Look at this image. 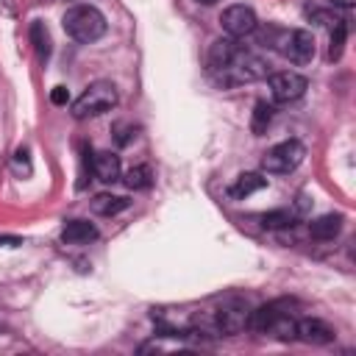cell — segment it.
I'll return each mask as SVG.
<instances>
[{"mask_svg":"<svg viewBox=\"0 0 356 356\" xmlns=\"http://www.w3.org/2000/svg\"><path fill=\"white\" fill-rule=\"evenodd\" d=\"M50 100H53L56 106H67V103H70V92H67L64 86H53V92H50Z\"/></svg>","mask_w":356,"mask_h":356,"instance_id":"cell-24","label":"cell"},{"mask_svg":"<svg viewBox=\"0 0 356 356\" xmlns=\"http://www.w3.org/2000/svg\"><path fill=\"white\" fill-rule=\"evenodd\" d=\"M328 3H334V6H339V8H353L356 0H328Z\"/></svg>","mask_w":356,"mask_h":356,"instance_id":"cell-26","label":"cell"},{"mask_svg":"<svg viewBox=\"0 0 356 356\" xmlns=\"http://www.w3.org/2000/svg\"><path fill=\"white\" fill-rule=\"evenodd\" d=\"M270 122H273V106H270L267 100H259V103L253 106V114H250V131H253L256 136H261V134H267Z\"/></svg>","mask_w":356,"mask_h":356,"instance_id":"cell-18","label":"cell"},{"mask_svg":"<svg viewBox=\"0 0 356 356\" xmlns=\"http://www.w3.org/2000/svg\"><path fill=\"white\" fill-rule=\"evenodd\" d=\"M31 44H33L39 61H47V56H50V33L39 19L31 22Z\"/></svg>","mask_w":356,"mask_h":356,"instance_id":"cell-19","label":"cell"},{"mask_svg":"<svg viewBox=\"0 0 356 356\" xmlns=\"http://www.w3.org/2000/svg\"><path fill=\"white\" fill-rule=\"evenodd\" d=\"M264 75H267V61L261 56L239 47L231 56V61L222 70L214 72V81L222 83V86H239V83H253V81H259Z\"/></svg>","mask_w":356,"mask_h":356,"instance_id":"cell-2","label":"cell"},{"mask_svg":"<svg viewBox=\"0 0 356 356\" xmlns=\"http://www.w3.org/2000/svg\"><path fill=\"white\" fill-rule=\"evenodd\" d=\"M125 186L128 189H134V192H139V189H150L153 186V170L147 167V164H136V167H131L128 172H125Z\"/></svg>","mask_w":356,"mask_h":356,"instance_id":"cell-17","label":"cell"},{"mask_svg":"<svg viewBox=\"0 0 356 356\" xmlns=\"http://www.w3.org/2000/svg\"><path fill=\"white\" fill-rule=\"evenodd\" d=\"M128 197H122V195H108V192H103V195H95L92 197V211L95 214H100V217H114V214H120L122 209H128Z\"/></svg>","mask_w":356,"mask_h":356,"instance_id":"cell-16","label":"cell"},{"mask_svg":"<svg viewBox=\"0 0 356 356\" xmlns=\"http://www.w3.org/2000/svg\"><path fill=\"white\" fill-rule=\"evenodd\" d=\"M0 245H6V248H17V245H22V239H19V236H0Z\"/></svg>","mask_w":356,"mask_h":356,"instance_id":"cell-25","label":"cell"},{"mask_svg":"<svg viewBox=\"0 0 356 356\" xmlns=\"http://www.w3.org/2000/svg\"><path fill=\"white\" fill-rule=\"evenodd\" d=\"M345 39H348V22L345 19H337V25L331 28V47H328V58L331 61H339L342 58Z\"/></svg>","mask_w":356,"mask_h":356,"instance_id":"cell-20","label":"cell"},{"mask_svg":"<svg viewBox=\"0 0 356 356\" xmlns=\"http://www.w3.org/2000/svg\"><path fill=\"white\" fill-rule=\"evenodd\" d=\"M303 156H306V147L298 139H284L261 156V170L273 175H286L303 161Z\"/></svg>","mask_w":356,"mask_h":356,"instance_id":"cell-4","label":"cell"},{"mask_svg":"<svg viewBox=\"0 0 356 356\" xmlns=\"http://www.w3.org/2000/svg\"><path fill=\"white\" fill-rule=\"evenodd\" d=\"M89 167H92L95 178H97V181H103V184H114V181H120V178H122L120 156H117V153H111V150H100V153H95V156H92V161H89Z\"/></svg>","mask_w":356,"mask_h":356,"instance_id":"cell-11","label":"cell"},{"mask_svg":"<svg viewBox=\"0 0 356 356\" xmlns=\"http://www.w3.org/2000/svg\"><path fill=\"white\" fill-rule=\"evenodd\" d=\"M117 106V86L111 81H95L89 83L81 97L72 103V117L75 120H89V117H100L106 111H111Z\"/></svg>","mask_w":356,"mask_h":356,"instance_id":"cell-3","label":"cell"},{"mask_svg":"<svg viewBox=\"0 0 356 356\" xmlns=\"http://www.w3.org/2000/svg\"><path fill=\"white\" fill-rule=\"evenodd\" d=\"M334 328L328 325V323H323V320H317V317H303V320H298L295 323V339H300V342H309V345H328V342H334Z\"/></svg>","mask_w":356,"mask_h":356,"instance_id":"cell-10","label":"cell"},{"mask_svg":"<svg viewBox=\"0 0 356 356\" xmlns=\"http://www.w3.org/2000/svg\"><path fill=\"white\" fill-rule=\"evenodd\" d=\"M284 314H292V300H270V303H264V306H259V309H250V323H248V328L267 334L270 325H273L278 317H284Z\"/></svg>","mask_w":356,"mask_h":356,"instance_id":"cell-9","label":"cell"},{"mask_svg":"<svg viewBox=\"0 0 356 356\" xmlns=\"http://www.w3.org/2000/svg\"><path fill=\"white\" fill-rule=\"evenodd\" d=\"M275 50L292 61V64H309L314 58V36L303 28H295V31H284L275 42Z\"/></svg>","mask_w":356,"mask_h":356,"instance_id":"cell-5","label":"cell"},{"mask_svg":"<svg viewBox=\"0 0 356 356\" xmlns=\"http://www.w3.org/2000/svg\"><path fill=\"white\" fill-rule=\"evenodd\" d=\"M239 47H242V44H239L236 39H231V36L217 39V42L209 47V72L214 75L217 70H222V67L231 61V56H234Z\"/></svg>","mask_w":356,"mask_h":356,"instance_id":"cell-13","label":"cell"},{"mask_svg":"<svg viewBox=\"0 0 356 356\" xmlns=\"http://www.w3.org/2000/svg\"><path fill=\"white\" fill-rule=\"evenodd\" d=\"M195 3H200V6H214V3H220V0H195Z\"/></svg>","mask_w":356,"mask_h":356,"instance_id":"cell-27","label":"cell"},{"mask_svg":"<svg viewBox=\"0 0 356 356\" xmlns=\"http://www.w3.org/2000/svg\"><path fill=\"white\" fill-rule=\"evenodd\" d=\"M214 314V323H217V331H220V337H225V334H239V331H245L248 328V323H250V306L245 303V300H228V303H222L217 312H211Z\"/></svg>","mask_w":356,"mask_h":356,"instance_id":"cell-6","label":"cell"},{"mask_svg":"<svg viewBox=\"0 0 356 356\" xmlns=\"http://www.w3.org/2000/svg\"><path fill=\"white\" fill-rule=\"evenodd\" d=\"M342 222H345L342 214H323V217H314L309 222V234H312V239L328 242V239H334L342 231Z\"/></svg>","mask_w":356,"mask_h":356,"instance_id":"cell-14","label":"cell"},{"mask_svg":"<svg viewBox=\"0 0 356 356\" xmlns=\"http://www.w3.org/2000/svg\"><path fill=\"white\" fill-rule=\"evenodd\" d=\"M270 83V95L278 100V103H292L298 97H303L309 81L300 75V72H292V70H284V72H273L267 78Z\"/></svg>","mask_w":356,"mask_h":356,"instance_id":"cell-8","label":"cell"},{"mask_svg":"<svg viewBox=\"0 0 356 356\" xmlns=\"http://www.w3.org/2000/svg\"><path fill=\"white\" fill-rule=\"evenodd\" d=\"M295 220H298L295 211H289V209H275V211H267V214L261 217V225H264V228H292Z\"/></svg>","mask_w":356,"mask_h":356,"instance_id":"cell-21","label":"cell"},{"mask_svg":"<svg viewBox=\"0 0 356 356\" xmlns=\"http://www.w3.org/2000/svg\"><path fill=\"white\" fill-rule=\"evenodd\" d=\"M220 25H222V31H225L231 39H242V36H248V33L256 31L259 19H256V11H253L250 6L236 3V6H228V8L220 14Z\"/></svg>","mask_w":356,"mask_h":356,"instance_id":"cell-7","label":"cell"},{"mask_svg":"<svg viewBox=\"0 0 356 356\" xmlns=\"http://www.w3.org/2000/svg\"><path fill=\"white\" fill-rule=\"evenodd\" d=\"M97 239V228L89 220H70L61 228V242L64 245H89Z\"/></svg>","mask_w":356,"mask_h":356,"instance_id":"cell-12","label":"cell"},{"mask_svg":"<svg viewBox=\"0 0 356 356\" xmlns=\"http://www.w3.org/2000/svg\"><path fill=\"white\" fill-rule=\"evenodd\" d=\"M61 25H64V33L75 42H97L103 33H106V17L100 8L89 6V3H78L72 8L64 11L61 17Z\"/></svg>","mask_w":356,"mask_h":356,"instance_id":"cell-1","label":"cell"},{"mask_svg":"<svg viewBox=\"0 0 356 356\" xmlns=\"http://www.w3.org/2000/svg\"><path fill=\"white\" fill-rule=\"evenodd\" d=\"M117 145H128L134 136H136V128L134 125H117Z\"/></svg>","mask_w":356,"mask_h":356,"instance_id":"cell-22","label":"cell"},{"mask_svg":"<svg viewBox=\"0 0 356 356\" xmlns=\"http://www.w3.org/2000/svg\"><path fill=\"white\" fill-rule=\"evenodd\" d=\"M14 170H17V172H25V175L31 172V161H28V150H17V153H14Z\"/></svg>","mask_w":356,"mask_h":356,"instance_id":"cell-23","label":"cell"},{"mask_svg":"<svg viewBox=\"0 0 356 356\" xmlns=\"http://www.w3.org/2000/svg\"><path fill=\"white\" fill-rule=\"evenodd\" d=\"M267 186V178L261 175V172H242V175H236V181L228 186V195L234 197V200H245L248 195H253V192H259V189H264Z\"/></svg>","mask_w":356,"mask_h":356,"instance_id":"cell-15","label":"cell"}]
</instances>
